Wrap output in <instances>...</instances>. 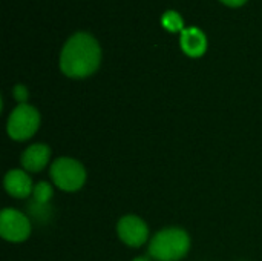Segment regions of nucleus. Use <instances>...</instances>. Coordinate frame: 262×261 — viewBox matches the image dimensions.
Masks as SVG:
<instances>
[{
  "label": "nucleus",
  "instance_id": "nucleus-11",
  "mask_svg": "<svg viewBox=\"0 0 262 261\" xmlns=\"http://www.w3.org/2000/svg\"><path fill=\"white\" fill-rule=\"evenodd\" d=\"M163 25H164V28H167V29H170V31H183L184 28H183V18H181V15L178 14V12H175V11H166L164 14H163Z\"/></svg>",
  "mask_w": 262,
  "mask_h": 261
},
{
  "label": "nucleus",
  "instance_id": "nucleus-9",
  "mask_svg": "<svg viewBox=\"0 0 262 261\" xmlns=\"http://www.w3.org/2000/svg\"><path fill=\"white\" fill-rule=\"evenodd\" d=\"M180 43L183 51L190 57H200L206 52L207 40L204 32L196 26H189L181 31Z\"/></svg>",
  "mask_w": 262,
  "mask_h": 261
},
{
  "label": "nucleus",
  "instance_id": "nucleus-2",
  "mask_svg": "<svg viewBox=\"0 0 262 261\" xmlns=\"http://www.w3.org/2000/svg\"><path fill=\"white\" fill-rule=\"evenodd\" d=\"M147 251L155 261H180L190 251V237L181 228H164L150 238Z\"/></svg>",
  "mask_w": 262,
  "mask_h": 261
},
{
  "label": "nucleus",
  "instance_id": "nucleus-6",
  "mask_svg": "<svg viewBox=\"0 0 262 261\" xmlns=\"http://www.w3.org/2000/svg\"><path fill=\"white\" fill-rule=\"evenodd\" d=\"M118 238L129 248H140L149 240V228L138 215H124L117 225Z\"/></svg>",
  "mask_w": 262,
  "mask_h": 261
},
{
  "label": "nucleus",
  "instance_id": "nucleus-1",
  "mask_svg": "<svg viewBox=\"0 0 262 261\" xmlns=\"http://www.w3.org/2000/svg\"><path fill=\"white\" fill-rule=\"evenodd\" d=\"M101 60V49L94 35L78 31L68 38L60 54V69L72 78H83L95 72Z\"/></svg>",
  "mask_w": 262,
  "mask_h": 261
},
{
  "label": "nucleus",
  "instance_id": "nucleus-3",
  "mask_svg": "<svg viewBox=\"0 0 262 261\" xmlns=\"http://www.w3.org/2000/svg\"><path fill=\"white\" fill-rule=\"evenodd\" d=\"M49 174L52 183L64 192H75L81 189L88 177L84 166L71 157H60L52 162Z\"/></svg>",
  "mask_w": 262,
  "mask_h": 261
},
{
  "label": "nucleus",
  "instance_id": "nucleus-7",
  "mask_svg": "<svg viewBox=\"0 0 262 261\" xmlns=\"http://www.w3.org/2000/svg\"><path fill=\"white\" fill-rule=\"evenodd\" d=\"M6 192L18 200L28 198L34 192V183L29 174H26L25 169H11L6 172L5 180H3Z\"/></svg>",
  "mask_w": 262,
  "mask_h": 261
},
{
  "label": "nucleus",
  "instance_id": "nucleus-13",
  "mask_svg": "<svg viewBox=\"0 0 262 261\" xmlns=\"http://www.w3.org/2000/svg\"><path fill=\"white\" fill-rule=\"evenodd\" d=\"M224 3H227V5H230V6H239V5H243L246 0H223Z\"/></svg>",
  "mask_w": 262,
  "mask_h": 261
},
{
  "label": "nucleus",
  "instance_id": "nucleus-10",
  "mask_svg": "<svg viewBox=\"0 0 262 261\" xmlns=\"http://www.w3.org/2000/svg\"><path fill=\"white\" fill-rule=\"evenodd\" d=\"M52 186L48 183V182H38L35 186H34V192H32V197H34V202L38 205V206H46L51 198H52Z\"/></svg>",
  "mask_w": 262,
  "mask_h": 261
},
{
  "label": "nucleus",
  "instance_id": "nucleus-4",
  "mask_svg": "<svg viewBox=\"0 0 262 261\" xmlns=\"http://www.w3.org/2000/svg\"><path fill=\"white\" fill-rule=\"evenodd\" d=\"M40 122V112L32 105L20 103L12 109V112L8 117V135L15 142L29 140L38 131Z\"/></svg>",
  "mask_w": 262,
  "mask_h": 261
},
{
  "label": "nucleus",
  "instance_id": "nucleus-5",
  "mask_svg": "<svg viewBox=\"0 0 262 261\" xmlns=\"http://www.w3.org/2000/svg\"><path fill=\"white\" fill-rule=\"evenodd\" d=\"M31 222L29 218L12 208H6L0 215V235L3 240L11 243H21L31 235Z\"/></svg>",
  "mask_w": 262,
  "mask_h": 261
},
{
  "label": "nucleus",
  "instance_id": "nucleus-14",
  "mask_svg": "<svg viewBox=\"0 0 262 261\" xmlns=\"http://www.w3.org/2000/svg\"><path fill=\"white\" fill-rule=\"evenodd\" d=\"M132 261H152L150 260V257H137L135 260Z\"/></svg>",
  "mask_w": 262,
  "mask_h": 261
},
{
  "label": "nucleus",
  "instance_id": "nucleus-12",
  "mask_svg": "<svg viewBox=\"0 0 262 261\" xmlns=\"http://www.w3.org/2000/svg\"><path fill=\"white\" fill-rule=\"evenodd\" d=\"M12 94H14V98L18 102V105H20V103H26L28 95H29V94H28L26 86H23V85H17V86L14 88Z\"/></svg>",
  "mask_w": 262,
  "mask_h": 261
},
{
  "label": "nucleus",
  "instance_id": "nucleus-8",
  "mask_svg": "<svg viewBox=\"0 0 262 261\" xmlns=\"http://www.w3.org/2000/svg\"><path fill=\"white\" fill-rule=\"evenodd\" d=\"M51 158V148L45 143H34L25 149L20 157V163L28 172H40L43 171Z\"/></svg>",
  "mask_w": 262,
  "mask_h": 261
}]
</instances>
